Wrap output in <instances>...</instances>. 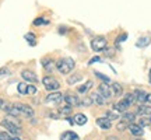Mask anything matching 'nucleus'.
<instances>
[{"mask_svg": "<svg viewBox=\"0 0 151 140\" xmlns=\"http://www.w3.org/2000/svg\"><path fill=\"white\" fill-rule=\"evenodd\" d=\"M13 140H21V139H20L18 136H16V137H14V139H13Z\"/></svg>", "mask_w": 151, "mask_h": 140, "instance_id": "79ce46f5", "label": "nucleus"}, {"mask_svg": "<svg viewBox=\"0 0 151 140\" xmlns=\"http://www.w3.org/2000/svg\"><path fill=\"white\" fill-rule=\"evenodd\" d=\"M91 98H92V101H94L95 104H98V105H105V104H106V101H108V100L104 97V95H101L99 92H95V94H92Z\"/></svg>", "mask_w": 151, "mask_h": 140, "instance_id": "6ab92c4d", "label": "nucleus"}, {"mask_svg": "<svg viewBox=\"0 0 151 140\" xmlns=\"http://www.w3.org/2000/svg\"><path fill=\"white\" fill-rule=\"evenodd\" d=\"M70 113H71V107L70 105H66V107H63V108L56 109L55 112H50L49 115H50L52 118H67Z\"/></svg>", "mask_w": 151, "mask_h": 140, "instance_id": "423d86ee", "label": "nucleus"}, {"mask_svg": "<svg viewBox=\"0 0 151 140\" xmlns=\"http://www.w3.org/2000/svg\"><path fill=\"white\" fill-rule=\"evenodd\" d=\"M150 42H151L150 37H143V38H140V39L136 42V46H137V48H146V46L150 45Z\"/></svg>", "mask_w": 151, "mask_h": 140, "instance_id": "412c9836", "label": "nucleus"}, {"mask_svg": "<svg viewBox=\"0 0 151 140\" xmlns=\"http://www.w3.org/2000/svg\"><path fill=\"white\" fill-rule=\"evenodd\" d=\"M3 111H6L11 116H24V118L34 116V109L25 104H6Z\"/></svg>", "mask_w": 151, "mask_h": 140, "instance_id": "f257e3e1", "label": "nucleus"}, {"mask_svg": "<svg viewBox=\"0 0 151 140\" xmlns=\"http://www.w3.org/2000/svg\"><path fill=\"white\" fill-rule=\"evenodd\" d=\"M0 140H13L10 137L9 133H6V132H0Z\"/></svg>", "mask_w": 151, "mask_h": 140, "instance_id": "c9c22d12", "label": "nucleus"}, {"mask_svg": "<svg viewBox=\"0 0 151 140\" xmlns=\"http://www.w3.org/2000/svg\"><path fill=\"white\" fill-rule=\"evenodd\" d=\"M60 140H80V137H78L77 133L71 132V130H67V132H65L63 135L60 136Z\"/></svg>", "mask_w": 151, "mask_h": 140, "instance_id": "f3484780", "label": "nucleus"}, {"mask_svg": "<svg viewBox=\"0 0 151 140\" xmlns=\"http://www.w3.org/2000/svg\"><path fill=\"white\" fill-rule=\"evenodd\" d=\"M42 67L48 73H50V71H53L55 69H56V63H55L52 59H49V58H45V59H42Z\"/></svg>", "mask_w": 151, "mask_h": 140, "instance_id": "ddd939ff", "label": "nucleus"}, {"mask_svg": "<svg viewBox=\"0 0 151 140\" xmlns=\"http://www.w3.org/2000/svg\"><path fill=\"white\" fill-rule=\"evenodd\" d=\"M35 92H37V87L29 83V84H28V95H34Z\"/></svg>", "mask_w": 151, "mask_h": 140, "instance_id": "2f4dec72", "label": "nucleus"}, {"mask_svg": "<svg viewBox=\"0 0 151 140\" xmlns=\"http://www.w3.org/2000/svg\"><path fill=\"white\" fill-rule=\"evenodd\" d=\"M130 107H132V105H130V104L127 102V101H126L124 98H123V100H120L119 102L113 104V109H115V111H118L119 113L126 112V111H127V109H129Z\"/></svg>", "mask_w": 151, "mask_h": 140, "instance_id": "9b49d317", "label": "nucleus"}, {"mask_svg": "<svg viewBox=\"0 0 151 140\" xmlns=\"http://www.w3.org/2000/svg\"><path fill=\"white\" fill-rule=\"evenodd\" d=\"M4 105H6V102L1 100V98H0V109H3V108H4Z\"/></svg>", "mask_w": 151, "mask_h": 140, "instance_id": "ea45409f", "label": "nucleus"}, {"mask_svg": "<svg viewBox=\"0 0 151 140\" xmlns=\"http://www.w3.org/2000/svg\"><path fill=\"white\" fill-rule=\"evenodd\" d=\"M42 84L48 91H58L60 88V83L55 79L53 76H45L42 79Z\"/></svg>", "mask_w": 151, "mask_h": 140, "instance_id": "20e7f679", "label": "nucleus"}, {"mask_svg": "<svg viewBox=\"0 0 151 140\" xmlns=\"http://www.w3.org/2000/svg\"><path fill=\"white\" fill-rule=\"evenodd\" d=\"M116 128H118V130H124L126 128H129V123H127V122H124V121H122V122H119L118 123Z\"/></svg>", "mask_w": 151, "mask_h": 140, "instance_id": "473e14b6", "label": "nucleus"}, {"mask_svg": "<svg viewBox=\"0 0 151 140\" xmlns=\"http://www.w3.org/2000/svg\"><path fill=\"white\" fill-rule=\"evenodd\" d=\"M74 60L71 59V58H62L56 62V69L59 70V73L62 74H69L71 70L74 69Z\"/></svg>", "mask_w": 151, "mask_h": 140, "instance_id": "f03ea898", "label": "nucleus"}, {"mask_svg": "<svg viewBox=\"0 0 151 140\" xmlns=\"http://www.w3.org/2000/svg\"><path fill=\"white\" fill-rule=\"evenodd\" d=\"M73 122H74L76 125H80V126H83V125L87 123V116L84 115V113H77L74 118H73Z\"/></svg>", "mask_w": 151, "mask_h": 140, "instance_id": "aec40b11", "label": "nucleus"}, {"mask_svg": "<svg viewBox=\"0 0 151 140\" xmlns=\"http://www.w3.org/2000/svg\"><path fill=\"white\" fill-rule=\"evenodd\" d=\"M111 90H112L113 97H120L122 92H123V88H122V86L119 83H112L111 84Z\"/></svg>", "mask_w": 151, "mask_h": 140, "instance_id": "a211bd4d", "label": "nucleus"}, {"mask_svg": "<svg viewBox=\"0 0 151 140\" xmlns=\"http://www.w3.org/2000/svg\"><path fill=\"white\" fill-rule=\"evenodd\" d=\"M63 100H65V102L67 104V105H70V107H78V105H81V98L76 97L73 94H66V95H63Z\"/></svg>", "mask_w": 151, "mask_h": 140, "instance_id": "6e6552de", "label": "nucleus"}, {"mask_svg": "<svg viewBox=\"0 0 151 140\" xmlns=\"http://www.w3.org/2000/svg\"><path fill=\"white\" fill-rule=\"evenodd\" d=\"M150 125H151V119H150Z\"/></svg>", "mask_w": 151, "mask_h": 140, "instance_id": "37998d69", "label": "nucleus"}, {"mask_svg": "<svg viewBox=\"0 0 151 140\" xmlns=\"http://www.w3.org/2000/svg\"><path fill=\"white\" fill-rule=\"evenodd\" d=\"M139 125L144 128V126H147V125H150V119H147L146 116H141V119H140V122H139Z\"/></svg>", "mask_w": 151, "mask_h": 140, "instance_id": "f704fd0d", "label": "nucleus"}, {"mask_svg": "<svg viewBox=\"0 0 151 140\" xmlns=\"http://www.w3.org/2000/svg\"><path fill=\"white\" fill-rule=\"evenodd\" d=\"M98 92H99L101 95H104L106 100H109V98L113 97L112 90H111V86H109L108 83H102V84H99V86H98Z\"/></svg>", "mask_w": 151, "mask_h": 140, "instance_id": "0eeeda50", "label": "nucleus"}, {"mask_svg": "<svg viewBox=\"0 0 151 140\" xmlns=\"http://www.w3.org/2000/svg\"><path fill=\"white\" fill-rule=\"evenodd\" d=\"M97 62H101V58L99 56H95V58H92L90 62H88V65H92V63H97Z\"/></svg>", "mask_w": 151, "mask_h": 140, "instance_id": "e433bc0d", "label": "nucleus"}, {"mask_svg": "<svg viewBox=\"0 0 151 140\" xmlns=\"http://www.w3.org/2000/svg\"><path fill=\"white\" fill-rule=\"evenodd\" d=\"M105 116H106L109 121H116V119L119 118V112L118 111H115V109H113V111H108Z\"/></svg>", "mask_w": 151, "mask_h": 140, "instance_id": "bb28decb", "label": "nucleus"}, {"mask_svg": "<svg viewBox=\"0 0 151 140\" xmlns=\"http://www.w3.org/2000/svg\"><path fill=\"white\" fill-rule=\"evenodd\" d=\"M6 74H9V69H6V67L0 69V77H1V76H6Z\"/></svg>", "mask_w": 151, "mask_h": 140, "instance_id": "4c0bfd02", "label": "nucleus"}, {"mask_svg": "<svg viewBox=\"0 0 151 140\" xmlns=\"http://www.w3.org/2000/svg\"><path fill=\"white\" fill-rule=\"evenodd\" d=\"M139 140H140V139H139Z\"/></svg>", "mask_w": 151, "mask_h": 140, "instance_id": "c03bdc74", "label": "nucleus"}, {"mask_svg": "<svg viewBox=\"0 0 151 140\" xmlns=\"http://www.w3.org/2000/svg\"><path fill=\"white\" fill-rule=\"evenodd\" d=\"M62 101H63V94H62V92H58V91L49 94L48 97H46V100H45L46 104H59V102H62Z\"/></svg>", "mask_w": 151, "mask_h": 140, "instance_id": "1a4fd4ad", "label": "nucleus"}, {"mask_svg": "<svg viewBox=\"0 0 151 140\" xmlns=\"http://www.w3.org/2000/svg\"><path fill=\"white\" fill-rule=\"evenodd\" d=\"M129 130H130V133H132L133 136H136V137H141V136L144 135L143 126H140V125H137V123H130L129 125Z\"/></svg>", "mask_w": 151, "mask_h": 140, "instance_id": "f8f14e48", "label": "nucleus"}, {"mask_svg": "<svg viewBox=\"0 0 151 140\" xmlns=\"http://www.w3.org/2000/svg\"><path fill=\"white\" fill-rule=\"evenodd\" d=\"M148 80H150V84H151V69H150V73H148Z\"/></svg>", "mask_w": 151, "mask_h": 140, "instance_id": "a19ab883", "label": "nucleus"}, {"mask_svg": "<svg viewBox=\"0 0 151 140\" xmlns=\"http://www.w3.org/2000/svg\"><path fill=\"white\" fill-rule=\"evenodd\" d=\"M92 102H94V101H92L91 97H86V98H83V100H81V105H86V107L91 105Z\"/></svg>", "mask_w": 151, "mask_h": 140, "instance_id": "7c9ffc66", "label": "nucleus"}, {"mask_svg": "<svg viewBox=\"0 0 151 140\" xmlns=\"http://www.w3.org/2000/svg\"><path fill=\"white\" fill-rule=\"evenodd\" d=\"M25 39L28 41V43L29 45H32V46H35L37 45V37H35V34H32V32H28V34H25Z\"/></svg>", "mask_w": 151, "mask_h": 140, "instance_id": "a878e982", "label": "nucleus"}, {"mask_svg": "<svg viewBox=\"0 0 151 140\" xmlns=\"http://www.w3.org/2000/svg\"><path fill=\"white\" fill-rule=\"evenodd\" d=\"M124 100H126V101H127V102H129L130 105H133V104H134L136 101H137V100H136L134 92H127V94L124 95Z\"/></svg>", "mask_w": 151, "mask_h": 140, "instance_id": "cd10ccee", "label": "nucleus"}, {"mask_svg": "<svg viewBox=\"0 0 151 140\" xmlns=\"http://www.w3.org/2000/svg\"><path fill=\"white\" fill-rule=\"evenodd\" d=\"M147 94H148V92L143 91V90H136V91H134V95H136V100H137V102H140V104H146Z\"/></svg>", "mask_w": 151, "mask_h": 140, "instance_id": "dca6fc26", "label": "nucleus"}, {"mask_svg": "<svg viewBox=\"0 0 151 140\" xmlns=\"http://www.w3.org/2000/svg\"><path fill=\"white\" fill-rule=\"evenodd\" d=\"M146 104H151V94H150V92L147 94V100H146Z\"/></svg>", "mask_w": 151, "mask_h": 140, "instance_id": "58836bf2", "label": "nucleus"}, {"mask_svg": "<svg viewBox=\"0 0 151 140\" xmlns=\"http://www.w3.org/2000/svg\"><path fill=\"white\" fill-rule=\"evenodd\" d=\"M81 79H83V76H80V74L69 76V77H67V84H69V86H73V84H76V83H78Z\"/></svg>", "mask_w": 151, "mask_h": 140, "instance_id": "b1692460", "label": "nucleus"}, {"mask_svg": "<svg viewBox=\"0 0 151 140\" xmlns=\"http://www.w3.org/2000/svg\"><path fill=\"white\" fill-rule=\"evenodd\" d=\"M137 115L140 116H151V107L150 105H146V104H141L140 107L137 108Z\"/></svg>", "mask_w": 151, "mask_h": 140, "instance_id": "2eb2a0df", "label": "nucleus"}, {"mask_svg": "<svg viewBox=\"0 0 151 140\" xmlns=\"http://www.w3.org/2000/svg\"><path fill=\"white\" fill-rule=\"evenodd\" d=\"M97 125L101 128V129H111V128H112V121H109L106 116L98 118L97 119Z\"/></svg>", "mask_w": 151, "mask_h": 140, "instance_id": "4468645a", "label": "nucleus"}, {"mask_svg": "<svg viewBox=\"0 0 151 140\" xmlns=\"http://www.w3.org/2000/svg\"><path fill=\"white\" fill-rule=\"evenodd\" d=\"M122 121H124V122H127V123H133L136 121V115L132 112H123V116H122Z\"/></svg>", "mask_w": 151, "mask_h": 140, "instance_id": "5701e85b", "label": "nucleus"}, {"mask_svg": "<svg viewBox=\"0 0 151 140\" xmlns=\"http://www.w3.org/2000/svg\"><path fill=\"white\" fill-rule=\"evenodd\" d=\"M43 24H49V20H46V18H37L35 21H34V25H43Z\"/></svg>", "mask_w": 151, "mask_h": 140, "instance_id": "c756f323", "label": "nucleus"}, {"mask_svg": "<svg viewBox=\"0 0 151 140\" xmlns=\"http://www.w3.org/2000/svg\"><path fill=\"white\" fill-rule=\"evenodd\" d=\"M17 91L20 92L21 95H28V84H25V83H20V84L17 86Z\"/></svg>", "mask_w": 151, "mask_h": 140, "instance_id": "393cba45", "label": "nucleus"}, {"mask_svg": "<svg viewBox=\"0 0 151 140\" xmlns=\"http://www.w3.org/2000/svg\"><path fill=\"white\" fill-rule=\"evenodd\" d=\"M108 46V41L105 37H95L91 41V48L94 52H101V51H105Z\"/></svg>", "mask_w": 151, "mask_h": 140, "instance_id": "39448f33", "label": "nucleus"}, {"mask_svg": "<svg viewBox=\"0 0 151 140\" xmlns=\"http://www.w3.org/2000/svg\"><path fill=\"white\" fill-rule=\"evenodd\" d=\"M95 76H97L98 79H101L104 83H108V84L111 83V79H109V77H106L105 74H102V73H99V71H95Z\"/></svg>", "mask_w": 151, "mask_h": 140, "instance_id": "c85d7f7f", "label": "nucleus"}, {"mask_svg": "<svg viewBox=\"0 0 151 140\" xmlns=\"http://www.w3.org/2000/svg\"><path fill=\"white\" fill-rule=\"evenodd\" d=\"M0 125H1V126H3L9 133H11V135H14V136H20L22 133L21 128H20L17 123H14L13 121H9V119H1V121H0Z\"/></svg>", "mask_w": 151, "mask_h": 140, "instance_id": "7ed1b4c3", "label": "nucleus"}, {"mask_svg": "<svg viewBox=\"0 0 151 140\" xmlns=\"http://www.w3.org/2000/svg\"><path fill=\"white\" fill-rule=\"evenodd\" d=\"M21 77H22V79H24L25 81L31 83V84H35V83L38 81L37 74H35L34 71H31V70H28V69L22 70V71H21Z\"/></svg>", "mask_w": 151, "mask_h": 140, "instance_id": "9d476101", "label": "nucleus"}, {"mask_svg": "<svg viewBox=\"0 0 151 140\" xmlns=\"http://www.w3.org/2000/svg\"><path fill=\"white\" fill-rule=\"evenodd\" d=\"M126 39H127V34H122V35H119V37L116 38V45L122 43L123 41H126Z\"/></svg>", "mask_w": 151, "mask_h": 140, "instance_id": "72a5a7b5", "label": "nucleus"}, {"mask_svg": "<svg viewBox=\"0 0 151 140\" xmlns=\"http://www.w3.org/2000/svg\"><path fill=\"white\" fill-rule=\"evenodd\" d=\"M91 87H92V81L88 80L86 84H83V86L78 87V88H77V91L80 92V94H86L87 91H90V90H91Z\"/></svg>", "mask_w": 151, "mask_h": 140, "instance_id": "4be33fe9", "label": "nucleus"}]
</instances>
